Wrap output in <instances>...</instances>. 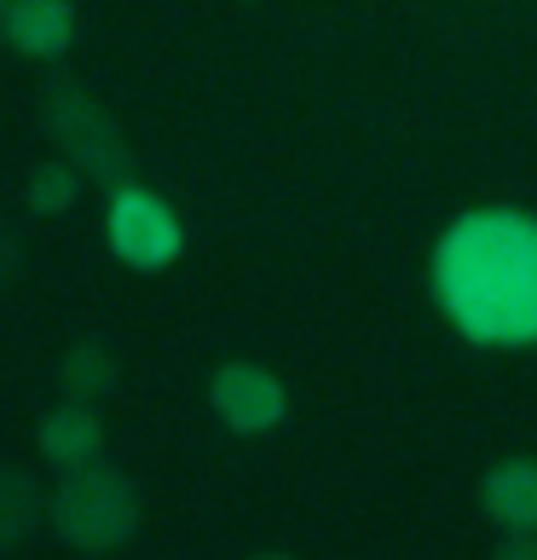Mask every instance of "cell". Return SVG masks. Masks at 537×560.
Masks as SVG:
<instances>
[{"label":"cell","instance_id":"14","mask_svg":"<svg viewBox=\"0 0 537 560\" xmlns=\"http://www.w3.org/2000/svg\"><path fill=\"white\" fill-rule=\"evenodd\" d=\"M7 18H12V7H0V40H7Z\"/></svg>","mask_w":537,"mask_h":560},{"label":"cell","instance_id":"1","mask_svg":"<svg viewBox=\"0 0 537 560\" xmlns=\"http://www.w3.org/2000/svg\"><path fill=\"white\" fill-rule=\"evenodd\" d=\"M433 289L474 341H537V220L468 214L433 255Z\"/></svg>","mask_w":537,"mask_h":560},{"label":"cell","instance_id":"11","mask_svg":"<svg viewBox=\"0 0 537 560\" xmlns=\"http://www.w3.org/2000/svg\"><path fill=\"white\" fill-rule=\"evenodd\" d=\"M75 168L70 162H40V168L24 179V202H30V214H65L70 202H75Z\"/></svg>","mask_w":537,"mask_h":560},{"label":"cell","instance_id":"5","mask_svg":"<svg viewBox=\"0 0 537 560\" xmlns=\"http://www.w3.org/2000/svg\"><path fill=\"white\" fill-rule=\"evenodd\" d=\"M209 399L220 410V422L232 433H266L283 422V382L260 364H220L209 382Z\"/></svg>","mask_w":537,"mask_h":560},{"label":"cell","instance_id":"7","mask_svg":"<svg viewBox=\"0 0 537 560\" xmlns=\"http://www.w3.org/2000/svg\"><path fill=\"white\" fill-rule=\"evenodd\" d=\"M486 514L509 537H537V463L532 456H509L486 474Z\"/></svg>","mask_w":537,"mask_h":560},{"label":"cell","instance_id":"13","mask_svg":"<svg viewBox=\"0 0 537 560\" xmlns=\"http://www.w3.org/2000/svg\"><path fill=\"white\" fill-rule=\"evenodd\" d=\"M12 266H17V237L7 232V225H0V283L12 278Z\"/></svg>","mask_w":537,"mask_h":560},{"label":"cell","instance_id":"4","mask_svg":"<svg viewBox=\"0 0 537 560\" xmlns=\"http://www.w3.org/2000/svg\"><path fill=\"white\" fill-rule=\"evenodd\" d=\"M179 220L168 214V202L139 191V185H128V191L110 197V248L128 266H139V272H156V266H168L179 255Z\"/></svg>","mask_w":537,"mask_h":560},{"label":"cell","instance_id":"3","mask_svg":"<svg viewBox=\"0 0 537 560\" xmlns=\"http://www.w3.org/2000/svg\"><path fill=\"white\" fill-rule=\"evenodd\" d=\"M40 110H47V133L65 144L70 168H81L93 185H105V191H128L133 185V156H128V139L116 133V121L98 110L93 93H81L75 81H52L47 98H40Z\"/></svg>","mask_w":537,"mask_h":560},{"label":"cell","instance_id":"15","mask_svg":"<svg viewBox=\"0 0 537 560\" xmlns=\"http://www.w3.org/2000/svg\"><path fill=\"white\" fill-rule=\"evenodd\" d=\"M255 560H289V555H255Z\"/></svg>","mask_w":537,"mask_h":560},{"label":"cell","instance_id":"8","mask_svg":"<svg viewBox=\"0 0 537 560\" xmlns=\"http://www.w3.org/2000/svg\"><path fill=\"white\" fill-rule=\"evenodd\" d=\"M75 40V7L65 0H17L7 18V47L24 58H65Z\"/></svg>","mask_w":537,"mask_h":560},{"label":"cell","instance_id":"6","mask_svg":"<svg viewBox=\"0 0 537 560\" xmlns=\"http://www.w3.org/2000/svg\"><path fill=\"white\" fill-rule=\"evenodd\" d=\"M35 440H40V456H47V463L75 474V468L98 463V451H105V422H98L93 405H58V410L40 417Z\"/></svg>","mask_w":537,"mask_h":560},{"label":"cell","instance_id":"10","mask_svg":"<svg viewBox=\"0 0 537 560\" xmlns=\"http://www.w3.org/2000/svg\"><path fill=\"white\" fill-rule=\"evenodd\" d=\"M35 521H40V491H35V480H30L24 468H7V463H0V555L24 544V537L35 532Z\"/></svg>","mask_w":537,"mask_h":560},{"label":"cell","instance_id":"12","mask_svg":"<svg viewBox=\"0 0 537 560\" xmlns=\"http://www.w3.org/2000/svg\"><path fill=\"white\" fill-rule=\"evenodd\" d=\"M491 560H537V537H503V549Z\"/></svg>","mask_w":537,"mask_h":560},{"label":"cell","instance_id":"2","mask_svg":"<svg viewBox=\"0 0 537 560\" xmlns=\"http://www.w3.org/2000/svg\"><path fill=\"white\" fill-rule=\"evenodd\" d=\"M47 514H52V532L65 537L70 549L110 555L139 532V491L121 468L93 463V468H75L70 480L52 491Z\"/></svg>","mask_w":537,"mask_h":560},{"label":"cell","instance_id":"9","mask_svg":"<svg viewBox=\"0 0 537 560\" xmlns=\"http://www.w3.org/2000/svg\"><path fill=\"white\" fill-rule=\"evenodd\" d=\"M116 376H121V364H116L110 341H98V336L75 341V347L65 352V359H58V387L70 393V405H93V399H105V393L116 387Z\"/></svg>","mask_w":537,"mask_h":560}]
</instances>
